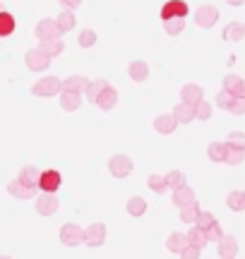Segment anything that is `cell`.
Wrapping results in <instances>:
<instances>
[{
	"instance_id": "cell-7",
	"label": "cell",
	"mask_w": 245,
	"mask_h": 259,
	"mask_svg": "<svg viewBox=\"0 0 245 259\" xmlns=\"http://www.w3.org/2000/svg\"><path fill=\"white\" fill-rule=\"evenodd\" d=\"M188 15V5L183 0H169L164 8H161V19L169 22V19H185Z\"/></svg>"
},
{
	"instance_id": "cell-39",
	"label": "cell",
	"mask_w": 245,
	"mask_h": 259,
	"mask_svg": "<svg viewBox=\"0 0 245 259\" xmlns=\"http://www.w3.org/2000/svg\"><path fill=\"white\" fill-rule=\"evenodd\" d=\"M226 147H228V149H245V135H243V132H238V130L228 132Z\"/></svg>"
},
{
	"instance_id": "cell-4",
	"label": "cell",
	"mask_w": 245,
	"mask_h": 259,
	"mask_svg": "<svg viewBox=\"0 0 245 259\" xmlns=\"http://www.w3.org/2000/svg\"><path fill=\"white\" fill-rule=\"evenodd\" d=\"M34 34H36L38 41H53V38H60L63 31H60V27H58V22L53 17H44L36 24Z\"/></svg>"
},
{
	"instance_id": "cell-17",
	"label": "cell",
	"mask_w": 245,
	"mask_h": 259,
	"mask_svg": "<svg viewBox=\"0 0 245 259\" xmlns=\"http://www.w3.org/2000/svg\"><path fill=\"white\" fill-rule=\"evenodd\" d=\"M221 38L228 41V44H238L245 38V22H231L224 31H221Z\"/></svg>"
},
{
	"instance_id": "cell-32",
	"label": "cell",
	"mask_w": 245,
	"mask_h": 259,
	"mask_svg": "<svg viewBox=\"0 0 245 259\" xmlns=\"http://www.w3.org/2000/svg\"><path fill=\"white\" fill-rule=\"evenodd\" d=\"M199 213H202V209H199V204L195 202V204H190V206H185V209H180V221L195 226L199 219Z\"/></svg>"
},
{
	"instance_id": "cell-19",
	"label": "cell",
	"mask_w": 245,
	"mask_h": 259,
	"mask_svg": "<svg viewBox=\"0 0 245 259\" xmlns=\"http://www.w3.org/2000/svg\"><path fill=\"white\" fill-rule=\"evenodd\" d=\"M173 115H176V120L180 122V125H188V122L197 120L195 118V106H190V103H176L173 106Z\"/></svg>"
},
{
	"instance_id": "cell-22",
	"label": "cell",
	"mask_w": 245,
	"mask_h": 259,
	"mask_svg": "<svg viewBox=\"0 0 245 259\" xmlns=\"http://www.w3.org/2000/svg\"><path fill=\"white\" fill-rule=\"evenodd\" d=\"M41 173L44 170H38L36 166H24L22 170H19V180L24 183V185H29V187H36L38 190V180H41Z\"/></svg>"
},
{
	"instance_id": "cell-28",
	"label": "cell",
	"mask_w": 245,
	"mask_h": 259,
	"mask_svg": "<svg viewBox=\"0 0 245 259\" xmlns=\"http://www.w3.org/2000/svg\"><path fill=\"white\" fill-rule=\"evenodd\" d=\"M38 48H41L48 58H56V56H60V53L65 51V44H63L60 38H53V41H41Z\"/></svg>"
},
{
	"instance_id": "cell-12",
	"label": "cell",
	"mask_w": 245,
	"mask_h": 259,
	"mask_svg": "<svg viewBox=\"0 0 245 259\" xmlns=\"http://www.w3.org/2000/svg\"><path fill=\"white\" fill-rule=\"evenodd\" d=\"M178 125L180 122L176 120L173 113H161V115H156V120H154V130H156L159 135H173Z\"/></svg>"
},
{
	"instance_id": "cell-26",
	"label": "cell",
	"mask_w": 245,
	"mask_h": 259,
	"mask_svg": "<svg viewBox=\"0 0 245 259\" xmlns=\"http://www.w3.org/2000/svg\"><path fill=\"white\" fill-rule=\"evenodd\" d=\"M115 103H118V92H115L113 87H108L101 96H99V101H96V106L101 108V111H113Z\"/></svg>"
},
{
	"instance_id": "cell-30",
	"label": "cell",
	"mask_w": 245,
	"mask_h": 259,
	"mask_svg": "<svg viewBox=\"0 0 245 259\" xmlns=\"http://www.w3.org/2000/svg\"><path fill=\"white\" fill-rule=\"evenodd\" d=\"M226 204L233 211H245V192L243 190H231L226 197Z\"/></svg>"
},
{
	"instance_id": "cell-9",
	"label": "cell",
	"mask_w": 245,
	"mask_h": 259,
	"mask_svg": "<svg viewBox=\"0 0 245 259\" xmlns=\"http://www.w3.org/2000/svg\"><path fill=\"white\" fill-rule=\"evenodd\" d=\"M85 242L89 247H101L106 242V226L104 223H92L85 228Z\"/></svg>"
},
{
	"instance_id": "cell-11",
	"label": "cell",
	"mask_w": 245,
	"mask_h": 259,
	"mask_svg": "<svg viewBox=\"0 0 245 259\" xmlns=\"http://www.w3.org/2000/svg\"><path fill=\"white\" fill-rule=\"evenodd\" d=\"M8 192L15 197V199H31V197H36V187H29L24 185L19 178H15V180H10L8 183Z\"/></svg>"
},
{
	"instance_id": "cell-31",
	"label": "cell",
	"mask_w": 245,
	"mask_h": 259,
	"mask_svg": "<svg viewBox=\"0 0 245 259\" xmlns=\"http://www.w3.org/2000/svg\"><path fill=\"white\" fill-rule=\"evenodd\" d=\"M56 22H58V27H60V31H63V34H65V31H72V29H75V24H77L75 12L63 10V12H60V15L56 17Z\"/></svg>"
},
{
	"instance_id": "cell-25",
	"label": "cell",
	"mask_w": 245,
	"mask_h": 259,
	"mask_svg": "<svg viewBox=\"0 0 245 259\" xmlns=\"http://www.w3.org/2000/svg\"><path fill=\"white\" fill-rule=\"evenodd\" d=\"M108 87H111V84L106 82V79H94V82H89V87H87V94H85L87 101H89V103H96V101H99V96H101V94H104Z\"/></svg>"
},
{
	"instance_id": "cell-40",
	"label": "cell",
	"mask_w": 245,
	"mask_h": 259,
	"mask_svg": "<svg viewBox=\"0 0 245 259\" xmlns=\"http://www.w3.org/2000/svg\"><path fill=\"white\" fill-rule=\"evenodd\" d=\"M243 161H245V149H228V156H226L228 166H240Z\"/></svg>"
},
{
	"instance_id": "cell-43",
	"label": "cell",
	"mask_w": 245,
	"mask_h": 259,
	"mask_svg": "<svg viewBox=\"0 0 245 259\" xmlns=\"http://www.w3.org/2000/svg\"><path fill=\"white\" fill-rule=\"evenodd\" d=\"M224 235H226V231H224V228H221L219 223H214V226H212V228H209V231H207V238H209V242H219V240H221V238H224Z\"/></svg>"
},
{
	"instance_id": "cell-51",
	"label": "cell",
	"mask_w": 245,
	"mask_h": 259,
	"mask_svg": "<svg viewBox=\"0 0 245 259\" xmlns=\"http://www.w3.org/2000/svg\"><path fill=\"white\" fill-rule=\"evenodd\" d=\"M243 192H245V190H243Z\"/></svg>"
},
{
	"instance_id": "cell-20",
	"label": "cell",
	"mask_w": 245,
	"mask_h": 259,
	"mask_svg": "<svg viewBox=\"0 0 245 259\" xmlns=\"http://www.w3.org/2000/svg\"><path fill=\"white\" fill-rule=\"evenodd\" d=\"M185 238H188V245L190 247H197V250H205L209 245V238H207V231H202L197 226H192L190 233H185Z\"/></svg>"
},
{
	"instance_id": "cell-13",
	"label": "cell",
	"mask_w": 245,
	"mask_h": 259,
	"mask_svg": "<svg viewBox=\"0 0 245 259\" xmlns=\"http://www.w3.org/2000/svg\"><path fill=\"white\" fill-rule=\"evenodd\" d=\"M217 250H219V254H221V259H236V254H238V240L233 238V235H224L221 240L217 242Z\"/></svg>"
},
{
	"instance_id": "cell-46",
	"label": "cell",
	"mask_w": 245,
	"mask_h": 259,
	"mask_svg": "<svg viewBox=\"0 0 245 259\" xmlns=\"http://www.w3.org/2000/svg\"><path fill=\"white\" fill-rule=\"evenodd\" d=\"M58 3H60V5H63L65 10H70V12H72V10H77L79 5H82V0H58Z\"/></svg>"
},
{
	"instance_id": "cell-24",
	"label": "cell",
	"mask_w": 245,
	"mask_h": 259,
	"mask_svg": "<svg viewBox=\"0 0 245 259\" xmlns=\"http://www.w3.org/2000/svg\"><path fill=\"white\" fill-rule=\"evenodd\" d=\"M185 247H188V238H185V233H171L169 238H166V250L173 252V254H180Z\"/></svg>"
},
{
	"instance_id": "cell-42",
	"label": "cell",
	"mask_w": 245,
	"mask_h": 259,
	"mask_svg": "<svg viewBox=\"0 0 245 259\" xmlns=\"http://www.w3.org/2000/svg\"><path fill=\"white\" fill-rule=\"evenodd\" d=\"M214 223H217V219H214V213L202 211V213H199V219H197V223H195V226H197V228H202V231H209V228H212Z\"/></svg>"
},
{
	"instance_id": "cell-16",
	"label": "cell",
	"mask_w": 245,
	"mask_h": 259,
	"mask_svg": "<svg viewBox=\"0 0 245 259\" xmlns=\"http://www.w3.org/2000/svg\"><path fill=\"white\" fill-rule=\"evenodd\" d=\"M202 96H205V92H202L199 84H185V87L180 89V101L190 103V106H197V103L202 101Z\"/></svg>"
},
{
	"instance_id": "cell-38",
	"label": "cell",
	"mask_w": 245,
	"mask_h": 259,
	"mask_svg": "<svg viewBox=\"0 0 245 259\" xmlns=\"http://www.w3.org/2000/svg\"><path fill=\"white\" fill-rule=\"evenodd\" d=\"M183 29H185V19H169V22H164V31L169 36H178Z\"/></svg>"
},
{
	"instance_id": "cell-27",
	"label": "cell",
	"mask_w": 245,
	"mask_h": 259,
	"mask_svg": "<svg viewBox=\"0 0 245 259\" xmlns=\"http://www.w3.org/2000/svg\"><path fill=\"white\" fill-rule=\"evenodd\" d=\"M125 209H128V213H130L132 219H140V216H144V211H147V202L142 199V197H130L128 199V204H125Z\"/></svg>"
},
{
	"instance_id": "cell-5",
	"label": "cell",
	"mask_w": 245,
	"mask_h": 259,
	"mask_svg": "<svg viewBox=\"0 0 245 259\" xmlns=\"http://www.w3.org/2000/svg\"><path fill=\"white\" fill-rule=\"evenodd\" d=\"M24 63H27V67L31 72H44V70H48V65H51V58L41 48H31V51L24 53Z\"/></svg>"
},
{
	"instance_id": "cell-14",
	"label": "cell",
	"mask_w": 245,
	"mask_h": 259,
	"mask_svg": "<svg viewBox=\"0 0 245 259\" xmlns=\"http://www.w3.org/2000/svg\"><path fill=\"white\" fill-rule=\"evenodd\" d=\"M171 202L176 204L178 209H185V206H190V204H195V190L192 187H180V190H173V194H171Z\"/></svg>"
},
{
	"instance_id": "cell-15",
	"label": "cell",
	"mask_w": 245,
	"mask_h": 259,
	"mask_svg": "<svg viewBox=\"0 0 245 259\" xmlns=\"http://www.w3.org/2000/svg\"><path fill=\"white\" fill-rule=\"evenodd\" d=\"M87 87H89V79L82 77V74H70L63 79V92H75V94H87Z\"/></svg>"
},
{
	"instance_id": "cell-48",
	"label": "cell",
	"mask_w": 245,
	"mask_h": 259,
	"mask_svg": "<svg viewBox=\"0 0 245 259\" xmlns=\"http://www.w3.org/2000/svg\"><path fill=\"white\" fill-rule=\"evenodd\" d=\"M238 99H245V79H243V84H240V89H238Z\"/></svg>"
},
{
	"instance_id": "cell-34",
	"label": "cell",
	"mask_w": 245,
	"mask_h": 259,
	"mask_svg": "<svg viewBox=\"0 0 245 259\" xmlns=\"http://www.w3.org/2000/svg\"><path fill=\"white\" fill-rule=\"evenodd\" d=\"M166 183H169V190H180V187H185V173L171 170V173H166Z\"/></svg>"
},
{
	"instance_id": "cell-41",
	"label": "cell",
	"mask_w": 245,
	"mask_h": 259,
	"mask_svg": "<svg viewBox=\"0 0 245 259\" xmlns=\"http://www.w3.org/2000/svg\"><path fill=\"white\" fill-rule=\"evenodd\" d=\"M195 118H197V120H209V118H212V106H209V101H199L197 106H195Z\"/></svg>"
},
{
	"instance_id": "cell-18",
	"label": "cell",
	"mask_w": 245,
	"mask_h": 259,
	"mask_svg": "<svg viewBox=\"0 0 245 259\" xmlns=\"http://www.w3.org/2000/svg\"><path fill=\"white\" fill-rule=\"evenodd\" d=\"M128 74H130L132 82H147V77H149V65L144 63V60H132L128 65Z\"/></svg>"
},
{
	"instance_id": "cell-45",
	"label": "cell",
	"mask_w": 245,
	"mask_h": 259,
	"mask_svg": "<svg viewBox=\"0 0 245 259\" xmlns=\"http://www.w3.org/2000/svg\"><path fill=\"white\" fill-rule=\"evenodd\" d=\"M231 113H233V115H243L245 113V99H238L236 96V101H233V106H231Z\"/></svg>"
},
{
	"instance_id": "cell-10",
	"label": "cell",
	"mask_w": 245,
	"mask_h": 259,
	"mask_svg": "<svg viewBox=\"0 0 245 259\" xmlns=\"http://www.w3.org/2000/svg\"><path fill=\"white\" fill-rule=\"evenodd\" d=\"M58 206H60V202H58L56 194L41 192L36 197V213L38 216H53V213L58 211Z\"/></svg>"
},
{
	"instance_id": "cell-21",
	"label": "cell",
	"mask_w": 245,
	"mask_h": 259,
	"mask_svg": "<svg viewBox=\"0 0 245 259\" xmlns=\"http://www.w3.org/2000/svg\"><path fill=\"white\" fill-rule=\"evenodd\" d=\"M207 156H209V161H214V163H226V156H228L226 142H212L207 147Z\"/></svg>"
},
{
	"instance_id": "cell-35",
	"label": "cell",
	"mask_w": 245,
	"mask_h": 259,
	"mask_svg": "<svg viewBox=\"0 0 245 259\" xmlns=\"http://www.w3.org/2000/svg\"><path fill=\"white\" fill-rule=\"evenodd\" d=\"M240 84H243V77H238V74H226L224 77V92H231L238 96V89H240Z\"/></svg>"
},
{
	"instance_id": "cell-49",
	"label": "cell",
	"mask_w": 245,
	"mask_h": 259,
	"mask_svg": "<svg viewBox=\"0 0 245 259\" xmlns=\"http://www.w3.org/2000/svg\"><path fill=\"white\" fill-rule=\"evenodd\" d=\"M0 259H12V257L10 254H0Z\"/></svg>"
},
{
	"instance_id": "cell-3",
	"label": "cell",
	"mask_w": 245,
	"mask_h": 259,
	"mask_svg": "<svg viewBox=\"0 0 245 259\" xmlns=\"http://www.w3.org/2000/svg\"><path fill=\"white\" fill-rule=\"evenodd\" d=\"M60 242H63L65 247L82 245V242H85V228L77 226V223H65V226L60 228Z\"/></svg>"
},
{
	"instance_id": "cell-2",
	"label": "cell",
	"mask_w": 245,
	"mask_h": 259,
	"mask_svg": "<svg viewBox=\"0 0 245 259\" xmlns=\"http://www.w3.org/2000/svg\"><path fill=\"white\" fill-rule=\"evenodd\" d=\"M31 94H34V96H58V94H63V79L48 74V77L38 79V82L31 87Z\"/></svg>"
},
{
	"instance_id": "cell-47",
	"label": "cell",
	"mask_w": 245,
	"mask_h": 259,
	"mask_svg": "<svg viewBox=\"0 0 245 259\" xmlns=\"http://www.w3.org/2000/svg\"><path fill=\"white\" fill-rule=\"evenodd\" d=\"M231 8H240V5H245V0H226Z\"/></svg>"
},
{
	"instance_id": "cell-50",
	"label": "cell",
	"mask_w": 245,
	"mask_h": 259,
	"mask_svg": "<svg viewBox=\"0 0 245 259\" xmlns=\"http://www.w3.org/2000/svg\"><path fill=\"white\" fill-rule=\"evenodd\" d=\"M0 12H5V8H3V3H0Z\"/></svg>"
},
{
	"instance_id": "cell-44",
	"label": "cell",
	"mask_w": 245,
	"mask_h": 259,
	"mask_svg": "<svg viewBox=\"0 0 245 259\" xmlns=\"http://www.w3.org/2000/svg\"><path fill=\"white\" fill-rule=\"evenodd\" d=\"M199 252L202 250H197V247H185V250L180 252V259H199Z\"/></svg>"
},
{
	"instance_id": "cell-36",
	"label": "cell",
	"mask_w": 245,
	"mask_h": 259,
	"mask_svg": "<svg viewBox=\"0 0 245 259\" xmlns=\"http://www.w3.org/2000/svg\"><path fill=\"white\" fill-rule=\"evenodd\" d=\"M77 44H79L82 48H92L96 44V31L94 29H82L79 36H77Z\"/></svg>"
},
{
	"instance_id": "cell-37",
	"label": "cell",
	"mask_w": 245,
	"mask_h": 259,
	"mask_svg": "<svg viewBox=\"0 0 245 259\" xmlns=\"http://www.w3.org/2000/svg\"><path fill=\"white\" fill-rule=\"evenodd\" d=\"M214 101H217L219 108H224V111H231V106H233V101H236V94L224 92V89H221V92L217 94V99H214Z\"/></svg>"
},
{
	"instance_id": "cell-1",
	"label": "cell",
	"mask_w": 245,
	"mask_h": 259,
	"mask_svg": "<svg viewBox=\"0 0 245 259\" xmlns=\"http://www.w3.org/2000/svg\"><path fill=\"white\" fill-rule=\"evenodd\" d=\"M135 170V163H132L130 156H125V154H113V156L108 158V173L118 180L123 178H128Z\"/></svg>"
},
{
	"instance_id": "cell-33",
	"label": "cell",
	"mask_w": 245,
	"mask_h": 259,
	"mask_svg": "<svg viewBox=\"0 0 245 259\" xmlns=\"http://www.w3.org/2000/svg\"><path fill=\"white\" fill-rule=\"evenodd\" d=\"M15 27H17V24H15V17L10 15L8 10H5V12H0V38L10 36V34L15 31Z\"/></svg>"
},
{
	"instance_id": "cell-29",
	"label": "cell",
	"mask_w": 245,
	"mask_h": 259,
	"mask_svg": "<svg viewBox=\"0 0 245 259\" xmlns=\"http://www.w3.org/2000/svg\"><path fill=\"white\" fill-rule=\"evenodd\" d=\"M147 185H149L151 192H156V194H166V192H169L166 176H159V173H151V176L147 178Z\"/></svg>"
},
{
	"instance_id": "cell-23",
	"label": "cell",
	"mask_w": 245,
	"mask_h": 259,
	"mask_svg": "<svg viewBox=\"0 0 245 259\" xmlns=\"http://www.w3.org/2000/svg\"><path fill=\"white\" fill-rule=\"evenodd\" d=\"M79 106H82V94H75V92H63L60 94V108H63V111L75 113Z\"/></svg>"
},
{
	"instance_id": "cell-6",
	"label": "cell",
	"mask_w": 245,
	"mask_h": 259,
	"mask_svg": "<svg viewBox=\"0 0 245 259\" xmlns=\"http://www.w3.org/2000/svg\"><path fill=\"white\" fill-rule=\"evenodd\" d=\"M219 22V10L214 5H199L195 12V24L202 29H212Z\"/></svg>"
},
{
	"instance_id": "cell-8",
	"label": "cell",
	"mask_w": 245,
	"mask_h": 259,
	"mask_svg": "<svg viewBox=\"0 0 245 259\" xmlns=\"http://www.w3.org/2000/svg\"><path fill=\"white\" fill-rule=\"evenodd\" d=\"M60 183H63V178H60V173L58 170H44L41 173V180H38V190L46 194H56L58 187H60Z\"/></svg>"
}]
</instances>
